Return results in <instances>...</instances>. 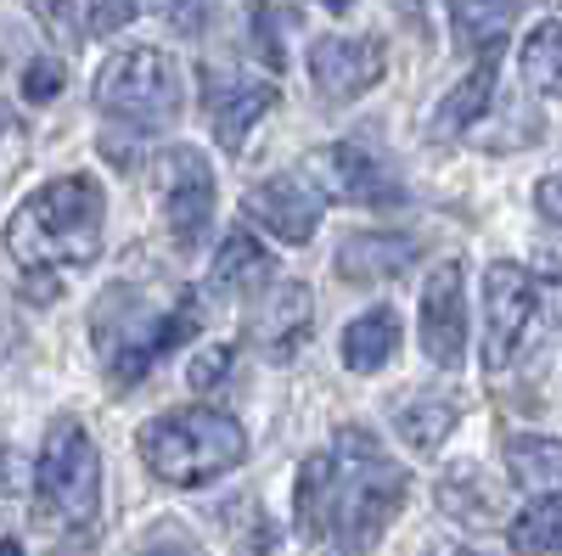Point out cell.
<instances>
[{"label":"cell","mask_w":562,"mask_h":556,"mask_svg":"<svg viewBox=\"0 0 562 556\" xmlns=\"http://www.w3.org/2000/svg\"><path fill=\"white\" fill-rule=\"evenodd\" d=\"M535 203H540V214H546V219H557V225H562V169H557V174H546V180L535 185Z\"/></svg>","instance_id":"cell-29"},{"label":"cell","mask_w":562,"mask_h":556,"mask_svg":"<svg viewBox=\"0 0 562 556\" xmlns=\"http://www.w3.org/2000/svg\"><path fill=\"white\" fill-rule=\"evenodd\" d=\"M445 556H479V551H467V545H456V551H445Z\"/></svg>","instance_id":"cell-35"},{"label":"cell","mask_w":562,"mask_h":556,"mask_svg":"<svg viewBox=\"0 0 562 556\" xmlns=\"http://www.w3.org/2000/svg\"><path fill=\"white\" fill-rule=\"evenodd\" d=\"M506 473L524 495L546 500V495H562V439H546V433H512L506 439Z\"/></svg>","instance_id":"cell-19"},{"label":"cell","mask_w":562,"mask_h":556,"mask_svg":"<svg viewBox=\"0 0 562 556\" xmlns=\"http://www.w3.org/2000/svg\"><path fill=\"white\" fill-rule=\"evenodd\" d=\"M535 309H540V287L524 264L501 259L484 270V365L490 371H506L512 354L524 349Z\"/></svg>","instance_id":"cell-7"},{"label":"cell","mask_w":562,"mask_h":556,"mask_svg":"<svg viewBox=\"0 0 562 556\" xmlns=\"http://www.w3.org/2000/svg\"><path fill=\"white\" fill-rule=\"evenodd\" d=\"M63 7H68V0H34V18H40L45 29H52V34H68V23H63Z\"/></svg>","instance_id":"cell-30"},{"label":"cell","mask_w":562,"mask_h":556,"mask_svg":"<svg viewBox=\"0 0 562 556\" xmlns=\"http://www.w3.org/2000/svg\"><path fill=\"white\" fill-rule=\"evenodd\" d=\"M135 556H198V545H186V540H153V545H140Z\"/></svg>","instance_id":"cell-32"},{"label":"cell","mask_w":562,"mask_h":556,"mask_svg":"<svg viewBox=\"0 0 562 556\" xmlns=\"http://www.w3.org/2000/svg\"><path fill=\"white\" fill-rule=\"evenodd\" d=\"M450 18H456V39L473 52V45H495L506 18H512V0H450Z\"/></svg>","instance_id":"cell-24"},{"label":"cell","mask_w":562,"mask_h":556,"mask_svg":"<svg viewBox=\"0 0 562 556\" xmlns=\"http://www.w3.org/2000/svg\"><path fill=\"white\" fill-rule=\"evenodd\" d=\"M102 219H108L102 180L97 174H57L29 203H18V214L7 219V253L23 264V275L85 270L102 253Z\"/></svg>","instance_id":"cell-2"},{"label":"cell","mask_w":562,"mask_h":556,"mask_svg":"<svg viewBox=\"0 0 562 556\" xmlns=\"http://www.w3.org/2000/svg\"><path fill=\"white\" fill-rule=\"evenodd\" d=\"M164 219L180 253H198L209 242V219H214V174L198 152H169L164 174Z\"/></svg>","instance_id":"cell-11"},{"label":"cell","mask_w":562,"mask_h":556,"mask_svg":"<svg viewBox=\"0 0 562 556\" xmlns=\"http://www.w3.org/2000/svg\"><path fill=\"white\" fill-rule=\"evenodd\" d=\"M338 354H344V365H349V371H383V365L400 354V315H394L389 304L355 315L349 327H344Z\"/></svg>","instance_id":"cell-20"},{"label":"cell","mask_w":562,"mask_h":556,"mask_svg":"<svg viewBox=\"0 0 562 556\" xmlns=\"http://www.w3.org/2000/svg\"><path fill=\"white\" fill-rule=\"evenodd\" d=\"M321 7H333V12H349V7H355V0H321Z\"/></svg>","instance_id":"cell-34"},{"label":"cell","mask_w":562,"mask_h":556,"mask_svg":"<svg viewBox=\"0 0 562 556\" xmlns=\"http://www.w3.org/2000/svg\"><path fill=\"white\" fill-rule=\"evenodd\" d=\"M495 68H501V39L479 45V63L467 68V79L450 90L434 113V135H467L490 107H495Z\"/></svg>","instance_id":"cell-15"},{"label":"cell","mask_w":562,"mask_h":556,"mask_svg":"<svg viewBox=\"0 0 562 556\" xmlns=\"http://www.w3.org/2000/svg\"><path fill=\"white\" fill-rule=\"evenodd\" d=\"M34 506H40V523H52V529H85L102 512V455L74 416L52 422V433L40 444Z\"/></svg>","instance_id":"cell-4"},{"label":"cell","mask_w":562,"mask_h":556,"mask_svg":"<svg viewBox=\"0 0 562 556\" xmlns=\"http://www.w3.org/2000/svg\"><path fill=\"white\" fill-rule=\"evenodd\" d=\"M0 556H23V545H18L12 534H0Z\"/></svg>","instance_id":"cell-33"},{"label":"cell","mask_w":562,"mask_h":556,"mask_svg":"<svg viewBox=\"0 0 562 556\" xmlns=\"http://www.w3.org/2000/svg\"><path fill=\"white\" fill-rule=\"evenodd\" d=\"M389 73V52L371 34H321L310 45V79L326 102H355Z\"/></svg>","instance_id":"cell-10"},{"label":"cell","mask_w":562,"mask_h":556,"mask_svg":"<svg viewBox=\"0 0 562 556\" xmlns=\"http://www.w3.org/2000/svg\"><path fill=\"white\" fill-rule=\"evenodd\" d=\"M270 107H276V84H270V79L203 68V113H209L214 141H220L225 152H243L248 129H254Z\"/></svg>","instance_id":"cell-12"},{"label":"cell","mask_w":562,"mask_h":556,"mask_svg":"<svg viewBox=\"0 0 562 556\" xmlns=\"http://www.w3.org/2000/svg\"><path fill=\"white\" fill-rule=\"evenodd\" d=\"M411 495L405 467L378 450L366 428H344L326 455H310L293 484V512L310 545L326 556H366L400 518Z\"/></svg>","instance_id":"cell-1"},{"label":"cell","mask_w":562,"mask_h":556,"mask_svg":"<svg viewBox=\"0 0 562 556\" xmlns=\"http://www.w3.org/2000/svg\"><path fill=\"white\" fill-rule=\"evenodd\" d=\"M518 73H524V84L535 90V97L562 102V23H557V18H546V23H535V29L524 34V45H518Z\"/></svg>","instance_id":"cell-21"},{"label":"cell","mask_w":562,"mask_h":556,"mask_svg":"<svg viewBox=\"0 0 562 556\" xmlns=\"http://www.w3.org/2000/svg\"><path fill=\"white\" fill-rule=\"evenodd\" d=\"M180 68L169 52L158 45H130V52H113L97 73V107L119 124L135 129H164L180 118Z\"/></svg>","instance_id":"cell-6"},{"label":"cell","mask_w":562,"mask_h":556,"mask_svg":"<svg viewBox=\"0 0 562 556\" xmlns=\"http://www.w3.org/2000/svg\"><path fill=\"white\" fill-rule=\"evenodd\" d=\"M315 185H321V197L333 203V197H344V203H400V185H394V174L371 158L360 141H333V147H321V152H310V169H304Z\"/></svg>","instance_id":"cell-13"},{"label":"cell","mask_w":562,"mask_h":556,"mask_svg":"<svg viewBox=\"0 0 562 556\" xmlns=\"http://www.w3.org/2000/svg\"><path fill=\"white\" fill-rule=\"evenodd\" d=\"M416 264V242L394 230H355L338 248V275L344 282H394L400 270Z\"/></svg>","instance_id":"cell-16"},{"label":"cell","mask_w":562,"mask_h":556,"mask_svg":"<svg viewBox=\"0 0 562 556\" xmlns=\"http://www.w3.org/2000/svg\"><path fill=\"white\" fill-rule=\"evenodd\" d=\"M512 545L529 551V556H562V495H546V500L529 506V512H518Z\"/></svg>","instance_id":"cell-23"},{"label":"cell","mask_w":562,"mask_h":556,"mask_svg":"<svg viewBox=\"0 0 562 556\" xmlns=\"http://www.w3.org/2000/svg\"><path fill=\"white\" fill-rule=\"evenodd\" d=\"M276 275V259L265 253V242L254 237V230H225V242H220V253H214V270H209V287L214 293H254V287H265Z\"/></svg>","instance_id":"cell-18"},{"label":"cell","mask_w":562,"mask_h":556,"mask_svg":"<svg viewBox=\"0 0 562 556\" xmlns=\"http://www.w3.org/2000/svg\"><path fill=\"white\" fill-rule=\"evenodd\" d=\"M248 332L270 360H288L310 338V287L304 282H265V298L248 320Z\"/></svg>","instance_id":"cell-14"},{"label":"cell","mask_w":562,"mask_h":556,"mask_svg":"<svg viewBox=\"0 0 562 556\" xmlns=\"http://www.w3.org/2000/svg\"><path fill=\"white\" fill-rule=\"evenodd\" d=\"M254 29H259V34H254L259 63H265V68H281V63H288V57H281V34H276V12H270V7L254 18Z\"/></svg>","instance_id":"cell-28"},{"label":"cell","mask_w":562,"mask_h":556,"mask_svg":"<svg viewBox=\"0 0 562 556\" xmlns=\"http://www.w3.org/2000/svg\"><path fill=\"white\" fill-rule=\"evenodd\" d=\"M225 371H231V343H209V349L192 354V365H186V383H192L198 394H209V388L225 383Z\"/></svg>","instance_id":"cell-25"},{"label":"cell","mask_w":562,"mask_h":556,"mask_svg":"<svg viewBox=\"0 0 562 556\" xmlns=\"http://www.w3.org/2000/svg\"><path fill=\"white\" fill-rule=\"evenodd\" d=\"M540 287V298H546V309H551V320H557V338H562V275H551V282H535Z\"/></svg>","instance_id":"cell-31"},{"label":"cell","mask_w":562,"mask_h":556,"mask_svg":"<svg viewBox=\"0 0 562 556\" xmlns=\"http://www.w3.org/2000/svg\"><path fill=\"white\" fill-rule=\"evenodd\" d=\"M119 304V320L97 309V349L108 360L113 388H135L147 371L198 332V298H180L175 309H153L140 304V293H108Z\"/></svg>","instance_id":"cell-5"},{"label":"cell","mask_w":562,"mask_h":556,"mask_svg":"<svg viewBox=\"0 0 562 556\" xmlns=\"http://www.w3.org/2000/svg\"><path fill=\"white\" fill-rule=\"evenodd\" d=\"M63 79H68V68L57 57H34L23 68V97L29 102H52V97H63Z\"/></svg>","instance_id":"cell-27"},{"label":"cell","mask_w":562,"mask_h":556,"mask_svg":"<svg viewBox=\"0 0 562 556\" xmlns=\"http://www.w3.org/2000/svg\"><path fill=\"white\" fill-rule=\"evenodd\" d=\"M135 7H140V0H85V29L97 39H113L135 18Z\"/></svg>","instance_id":"cell-26"},{"label":"cell","mask_w":562,"mask_h":556,"mask_svg":"<svg viewBox=\"0 0 562 556\" xmlns=\"http://www.w3.org/2000/svg\"><path fill=\"white\" fill-rule=\"evenodd\" d=\"M422 354L439 371L467 360V270L461 259H439L422 287Z\"/></svg>","instance_id":"cell-9"},{"label":"cell","mask_w":562,"mask_h":556,"mask_svg":"<svg viewBox=\"0 0 562 556\" xmlns=\"http://www.w3.org/2000/svg\"><path fill=\"white\" fill-rule=\"evenodd\" d=\"M135 450L147 461V473L169 489H203L225 473H237L248 461V433L237 416L209 410V405H186L164 410L135 433Z\"/></svg>","instance_id":"cell-3"},{"label":"cell","mask_w":562,"mask_h":556,"mask_svg":"<svg viewBox=\"0 0 562 556\" xmlns=\"http://www.w3.org/2000/svg\"><path fill=\"white\" fill-rule=\"evenodd\" d=\"M243 214L259 230H270L276 242L304 248L326 219V197H321V185L310 174H265L243 192Z\"/></svg>","instance_id":"cell-8"},{"label":"cell","mask_w":562,"mask_h":556,"mask_svg":"<svg viewBox=\"0 0 562 556\" xmlns=\"http://www.w3.org/2000/svg\"><path fill=\"white\" fill-rule=\"evenodd\" d=\"M456 422H461V399H456V394L416 388V394H405V399L394 405V433H400L416 455H434V450L450 439Z\"/></svg>","instance_id":"cell-17"},{"label":"cell","mask_w":562,"mask_h":556,"mask_svg":"<svg viewBox=\"0 0 562 556\" xmlns=\"http://www.w3.org/2000/svg\"><path fill=\"white\" fill-rule=\"evenodd\" d=\"M439 506H445L456 523H473V529L501 523V500H495V489H490L473 467H461V473H450V478L439 484Z\"/></svg>","instance_id":"cell-22"}]
</instances>
